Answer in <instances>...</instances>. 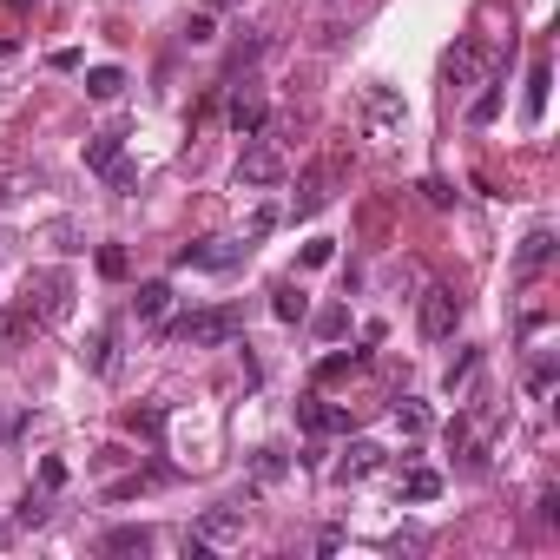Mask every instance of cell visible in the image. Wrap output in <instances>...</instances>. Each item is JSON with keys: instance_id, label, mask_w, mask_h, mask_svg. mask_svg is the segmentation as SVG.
Masks as SVG:
<instances>
[{"instance_id": "cell-31", "label": "cell", "mask_w": 560, "mask_h": 560, "mask_svg": "<svg viewBox=\"0 0 560 560\" xmlns=\"http://www.w3.org/2000/svg\"><path fill=\"white\" fill-rule=\"evenodd\" d=\"M106 185H112V198H126L132 185H139V172H132V165L119 159V165H106Z\"/></svg>"}, {"instance_id": "cell-21", "label": "cell", "mask_w": 560, "mask_h": 560, "mask_svg": "<svg viewBox=\"0 0 560 560\" xmlns=\"http://www.w3.org/2000/svg\"><path fill=\"white\" fill-rule=\"evenodd\" d=\"M442 495V475H435V468H409V475H402V501H435Z\"/></svg>"}, {"instance_id": "cell-12", "label": "cell", "mask_w": 560, "mask_h": 560, "mask_svg": "<svg viewBox=\"0 0 560 560\" xmlns=\"http://www.w3.org/2000/svg\"><path fill=\"white\" fill-rule=\"evenodd\" d=\"M119 159H126V132L119 126H106V132L86 139V172H106V165H119Z\"/></svg>"}, {"instance_id": "cell-27", "label": "cell", "mask_w": 560, "mask_h": 560, "mask_svg": "<svg viewBox=\"0 0 560 560\" xmlns=\"http://www.w3.org/2000/svg\"><path fill=\"white\" fill-rule=\"evenodd\" d=\"M475 369H481V356H475V350H468V356H455V363H448V376H442V383H448V396H455V389H468V376H475Z\"/></svg>"}, {"instance_id": "cell-38", "label": "cell", "mask_w": 560, "mask_h": 560, "mask_svg": "<svg viewBox=\"0 0 560 560\" xmlns=\"http://www.w3.org/2000/svg\"><path fill=\"white\" fill-rule=\"evenodd\" d=\"M14 429H20V422H14V416H0V442H7V435H14Z\"/></svg>"}, {"instance_id": "cell-24", "label": "cell", "mask_w": 560, "mask_h": 560, "mask_svg": "<svg viewBox=\"0 0 560 560\" xmlns=\"http://www.w3.org/2000/svg\"><path fill=\"white\" fill-rule=\"evenodd\" d=\"M501 112V80H481V93H475V106H468V126H488Z\"/></svg>"}, {"instance_id": "cell-8", "label": "cell", "mask_w": 560, "mask_h": 560, "mask_svg": "<svg viewBox=\"0 0 560 560\" xmlns=\"http://www.w3.org/2000/svg\"><path fill=\"white\" fill-rule=\"evenodd\" d=\"M297 422H304L310 435H350V409H336V402H323V396L297 402Z\"/></svg>"}, {"instance_id": "cell-34", "label": "cell", "mask_w": 560, "mask_h": 560, "mask_svg": "<svg viewBox=\"0 0 560 560\" xmlns=\"http://www.w3.org/2000/svg\"><path fill=\"white\" fill-rule=\"evenodd\" d=\"M53 244H60V251H86V238H80V224H73V218L53 224Z\"/></svg>"}, {"instance_id": "cell-4", "label": "cell", "mask_w": 560, "mask_h": 560, "mask_svg": "<svg viewBox=\"0 0 560 560\" xmlns=\"http://www.w3.org/2000/svg\"><path fill=\"white\" fill-rule=\"evenodd\" d=\"M66 297H73V284H66V271H33L27 277V317H66Z\"/></svg>"}, {"instance_id": "cell-28", "label": "cell", "mask_w": 560, "mask_h": 560, "mask_svg": "<svg viewBox=\"0 0 560 560\" xmlns=\"http://www.w3.org/2000/svg\"><path fill=\"white\" fill-rule=\"evenodd\" d=\"M185 40H192V47H211V40H218V20L211 14H185Z\"/></svg>"}, {"instance_id": "cell-13", "label": "cell", "mask_w": 560, "mask_h": 560, "mask_svg": "<svg viewBox=\"0 0 560 560\" xmlns=\"http://www.w3.org/2000/svg\"><path fill=\"white\" fill-rule=\"evenodd\" d=\"M376 468H383V448L376 442H350V455L336 462V481H369Z\"/></svg>"}, {"instance_id": "cell-9", "label": "cell", "mask_w": 560, "mask_h": 560, "mask_svg": "<svg viewBox=\"0 0 560 560\" xmlns=\"http://www.w3.org/2000/svg\"><path fill=\"white\" fill-rule=\"evenodd\" d=\"M442 80H448V93L481 86V53H475V47H448V53H442Z\"/></svg>"}, {"instance_id": "cell-5", "label": "cell", "mask_w": 560, "mask_h": 560, "mask_svg": "<svg viewBox=\"0 0 560 560\" xmlns=\"http://www.w3.org/2000/svg\"><path fill=\"white\" fill-rule=\"evenodd\" d=\"M238 185H257V192H271V185H284V159H277L271 145H251L238 159Z\"/></svg>"}, {"instance_id": "cell-10", "label": "cell", "mask_w": 560, "mask_h": 560, "mask_svg": "<svg viewBox=\"0 0 560 560\" xmlns=\"http://www.w3.org/2000/svg\"><path fill=\"white\" fill-rule=\"evenodd\" d=\"M547 264H554V231H528V238H521V251H514V271L521 277H534V271H547Z\"/></svg>"}, {"instance_id": "cell-16", "label": "cell", "mask_w": 560, "mask_h": 560, "mask_svg": "<svg viewBox=\"0 0 560 560\" xmlns=\"http://www.w3.org/2000/svg\"><path fill=\"white\" fill-rule=\"evenodd\" d=\"M271 310H277V323H304V317H310V297L284 277V284L271 290Z\"/></svg>"}, {"instance_id": "cell-17", "label": "cell", "mask_w": 560, "mask_h": 560, "mask_svg": "<svg viewBox=\"0 0 560 560\" xmlns=\"http://www.w3.org/2000/svg\"><path fill=\"white\" fill-rule=\"evenodd\" d=\"M99 554H152V528H112L106 541H99Z\"/></svg>"}, {"instance_id": "cell-33", "label": "cell", "mask_w": 560, "mask_h": 560, "mask_svg": "<svg viewBox=\"0 0 560 560\" xmlns=\"http://www.w3.org/2000/svg\"><path fill=\"white\" fill-rule=\"evenodd\" d=\"M343 330H350V310H343V304H330V310L317 317V336H343Z\"/></svg>"}, {"instance_id": "cell-22", "label": "cell", "mask_w": 560, "mask_h": 560, "mask_svg": "<svg viewBox=\"0 0 560 560\" xmlns=\"http://www.w3.org/2000/svg\"><path fill=\"white\" fill-rule=\"evenodd\" d=\"M86 369H93V376H106V369H112V330H106V323H99V330L93 336H86Z\"/></svg>"}, {"instance_id": "cell-6", "label": "cell", "mask_w": 560, "mask_h": 560, "mask_svg": "<svg viewBox=\"0 0 560 560\" xmlns=\"http://www.w3.org/2000/svg\"><path fill=\"white\" fill-rule=\"evenodd\" d=\"M198 541H205V547H218V541H238V534H244V508H238V501H224V508H205V514H198Z\"/></svg>"}, {"instance_id": "cell-37", "label": "cell", "mask_w": 560, "mask_h": 560, "mask_svg": "<svg viewBox=\"0 0 560 560\" xmlns=\"http://www.w3.org/2000/svg\"><path fill=\"white\" fill-rule=\"evenodd\" d=\"M40 481H47V488H66V462H53V455H47V462H40Z\"/></svg>"}, {"instance_id": "cell-29", "label": "cell", "mask_w": 560, "mask_h": 560, "mask_svg": "<svg viewBox=\"0 0 560 560\" xmlns=\"http://www.w3.org/2000/svg\"><path fill=\"white\" fill-rule=\"evenodd\" d=\"M47 495H27V501H20V514H14V521H20V528H47Z\"/></svg>"}, {"instance_id": "cell-3", "label": "cell", "mask_w": 560, "mask_h": 560, "mask_svg": "<svg viewBox=\"0 0 560 560\" xmlns=\"http://www.w3.org/2000/svg\"><path fill=\"white\" fill-rule=\"evenodd\" d=\"M455 323H462V297H455L448 284H429L422 290V336L442 343V336H455Z\"/></svg>"}, {"instance_id": "cell-2", "label": "cell", "mask_w": 560, "mask_h": 560, "mask_svg": "<svg viewBox=\"0 0 560 560\" xmlns=\"http://www.w3.org/2000/svg\"><path fill=\"white\" fill-rule=\"evenodd\" d=\"M244 257H251V244H231V238H198V244H178V271H238Z\"/></svg>"}, {"instance_id": "cell-19", "label": "cell", "mask_w": 560, "mask_h": 560, "mask_svg": "<svg viewBox=\"0 0 560 560\" xmlns=\"http://www.w3.org/2000/svg\"><path fill=\"white\" fill-rule=\"evenodd\" d=\"M119 93H126V73H119V66H93V73H86V99L106 106V99H119Z\"/></svg>"}, {"instance_id": "cell-35", "label": "cell", "mask_w": 560, "mask_h": 560, "mask_svg": "<svg viewBox=\"0 0 560 560\" xmlns=\"http://www.w3.org/2000/svg\"><path fill=\"white\" fill-rule=\"evenodd\" d=\"M257 475H264V481L284 475V448H257Z\"/></svg>"}, {"instance_id": "cell-36", "label": "cell", "mask_w": 560, "mask_h": 560, "mask_svg": "<svg viewBox=\"0 0 560 560\" xmlns=\"http://www.w3.org/2000/svg\"><path fill=\"white\" fill-rule=\"evenodd\" d=\"M330 257H336V244H330V238H317V244H304V264H310V271H317V264H330Z\"/></svg>"}, {"instance_id": "cell-25", "label": "cell", "mask_w": 560, "mask_h": 560, "mask_svg": "<svg viewBox=\"0 0 560 560\" xmlns=\"http://www.w3.org/2000/svg\"><path fill=\"white\" fill-rule=\"evenodd\" d=\"M132 271V257H126V244H99V277H112V284H119V277Z\"/></svg>"}, {"instance_id": "cell-26", "label": "cell", "mask_w": 560, "mask_h": 560, "mask_svg": "<svg viewBox=\"0 0 560 560\" xmlns=\"http://www.w3.org/2000/svg\"><path fill=\"white\" fill-rule=\"evenodd\" d=\"M369 112H376V126H402V106H396V93H383V86H376V93H369Z\"/></svg>"}, {"instance_id": "cell-7", "label": "cell", "mask_w": 560, "mask_h": 560, "mask_svg": "<svg viewBox=\"0 0 560 560\" xmlns=\"http://www.w3.org/2000/svg\"><path fill=\"white\" fill-rule=\"evenodd\" d=\"M330 185H336V165H310V172L297 178V205L290 211H297V218H317V211L330 205Z\"/></svg>"}, {"instance_id": "cell-20", "label": "cell", "mask_w": 560, "mask_h": 560, "mask_svg": "<svg viewBox=\"0 0 560 560\" xmlns=\"http://www.w3.org/2000/svg\"><path fill=\"white\" fill-rule=\"evenodd\" d=\"M363 363H369L363 350H336V356H323V363H317V383H343V376H356Z\"/></svg>"}, {"instance_id": "cell-39", "label": "cell", "mask_w": 560, "mask_h": 560, "mask_svg": "<svg viewBox=\"0 0 560 560\" xmlns=\"http://www.w3.org/2000/svg\"><path fill=\"white\" fill-rule=\"evenodd\" d=\"M211 7H231V0H211Z\"/></svg>"}, {"instance_id": "cell-11", "label": "cell", "mask_w": 560, "mask_h": 560, "mask_svg": "<svg viewBox=\"0 0 560 560\" xmlns=\"http://www.w3.org/2000/svg\"><path fill=\"white\" fill-rule=\"evenodd\" d=\"M132 310H139V323H165V310H172V284H165V277H145V284L132 290Z\"/></svg>"}, {"instance_id": "cell-32", "label": "cell", "mask_w": 560, "mask_h": 560, "mask_svg": "<svg viewBox=\"0 0 560 560\" xmlns=\"http://www.w3.org/2000/svg\"><path fill=\"white\" fill-rule=\"evenodd\" d=\"M422 198H429L435 211H448L455 205V185H448V178H422Z\"/></svg>"}, {"instance_id": "cell-14", "label": "cell", "mask_w": 560, "mask_h": 560, "mask_svg": "<svg viewBox=\"0 0 560 560\" xmlns=\"http://www.w3.org/2000/svg\"><path fill=\"white\" fill-rule=\"evenodd\" d=\"M547 86H554V66L534 60V66H528V93H521V112H528V126H541V112H547Z\"/></svg>"}, {"instance_id": "cell-23", "label": "cell", "mask_w": 560, "mask_h": 560, "mask_svg": "<svg viewBox=\"0 0 560 560\" xmlns=\"http://www.w3.org/2000/svg\"><path fill=\"white\" fill-rule=\"evenodd\" d=\"M132 435H145V442H159L165 435V402H145V409H132Z\"/></svg>"}, {"instance_id": "cell-18", "label": "cell", "mask_w": 560, "mask_h": 560, "mask_svg": "<svg viewBox=\"0 0 560 560\" xmlns=\"http://www.w3.org/2000/svg\"><path fill=\"white\" fill-rule=\"evenodd\" d=\"M396 429H402V435H429V429H435L429 402H416V396H396Z\"/></svg>"}, {"instance_id": "cell-15", "label": "cell", "mask_w": 560, "mask_h": 560, "mask_svg": "<svg viewBox=\"0 0 560 560\" xmlns=\"http://www.w3.org/2000/svg\"><path fill=\"white\" fill-rule=\"evenodd\" d=\"M264 119H271V112H264V99H231V132H238V139H257V132H264Z\"/></svg>"}, {"instance_id": "cell-1", "label": "cell", "mask_w": 560, "mask_h": 560, "mask_svg": "<svg viewBox=\"0 0 560 560\" xmlns=\"http://www.w3.org/2000/svg\"><path fill=\"white\" fill-rule=\"evenodd\" d=\"M172 343H238L244 336V304H211V310H192V317L165 323Z\"/></svg>"}, {"instance_id": "cell-40", "label": "cell", "mask_w": 560, "mask_h": 560, "mask_svg": "<svg viewBox=\"0 0 560 560\" xmlns=\"http://www.w3.org/2000/svg\"><path fill=\"white\" fill-rule=\"evenodd\" d=\"M0 541H7V528H0Z\"/></svg>"}, {"instance_id": "cell-30", "label": "cell", "mask_w": 560, "mask_h": 560, "mask_svg": "<svg viewBox=\"0 0 560 560\" xmlns=\"http://www.w3.org/2000/svg\"><path fill=\"white\" fill-rule=\"evenodd\" d=\"M271 224H277V211H271V205H257V211H251V224H244V244L271 238Z\"/></svg>"}]
</instances>
